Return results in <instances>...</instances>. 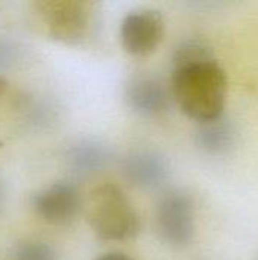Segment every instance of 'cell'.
<instances>
[{"label":"cell","instance_id":"obj_4","mask_svg":"<svg viewBox=\"0 0 258 260\" xmlns=\"http://www.w3.org/2000/svg\"><path fill=\"white\" fill-rule=\"evenodd\" d=\"M157 230L164 242L181 248L189 245L195 236V203L182 189L166 192L155 209Z\"/></svg>","mask_w":258,"mask_h":260},{"label":"cell","instance_id":"obj_13","mask_svg":"<svg viewBox=\"0 0 258 260\" xmlns=\"http://www.w3.org/2000/svg\"><path fill=\"white\" fill-rule=\"evenodd\" d=\"M96 260H137L125 253H119V251H113V253H106V254H102L99 256Z\"/></svg>","mask_w":258,"mask_h":260},{"label":"cell","instance_id":"obj_6","mask_svg":"<svg viewBox=\"0 0 258 260\" xmlns=\"http://www.w3.org/2000/svg\"><path fill=\"white\" fill-rule=\"evenodd\" d=\"M164 17L158 9L143 8L129 12L120 24L122 47L134 56H148L164 37Z\"/></svg>","mask_w":258,"mask_h":260},{"label":"cell","instance_id":"obj_10","mask_svg":"<svg viewBox=\"0 0 258 260\" xmlns=\"http://www.w3.org/2000/svg\"><path fill=\"white\" fill-rule=\"evenodd\" d=\"M236 140V131L231 122L224 117L199 123L196 133L198 145L208 154H225L230 151Z\"/></svg>","mask_w":258,"mask_h":260},{"label":"cell","instance_id":"obj_14","mask_svg":"<svg viewBox=\"0 0 258 260\" xmlns=\"http://www.w3.org/2000/svg\"><path fill=\"white\" fill-rule=\"evenodd\" d=\"M8 88H9V82H8V79H6L3 75H0V98L6 94Z\"/></svg>","mask_w":258,"mask_h":260},{"label":"cell","instance_id":"obj_8","mask_svg":"<svg viewBox=\"0 0 258 260\" xmlns=\"http://www.w3.org/2000/svg\"><path fill=\"white\" fill-rule=\"evenodd\" d=\"M169 161L157 151H134L122 160L123 178L140 189H157L169 178Z\"/></svg>","mask_w":258,"mask_h":260},{"label":"cell","instance_id":"obj_12","mask_svg":"<svg viewBox=\"0 0 258 260\" xmlns=\"http://www.w3.org/2000/svg\"><path fill=\"white\" fill-rule=\"evenodd\" d=\"M12 260H59L53 247L41 241H26L14 248Z\"/></svg>","mask_w":258,"mask_h":260},{"label":"cell","instance_id":"obj_3","mask_svg":"<svg viewBox=\"0 0 258 260\" xmlns=\"http://www.w3.org/2000/svg\"><path fill=\"white\" fill-rule=\"evenodd\" d=\"M33 12L47 37L64 44L87 41L96 26L93 5L82 0H41Z\"/></svg>","mask_w":258,"mask_h":260},{"label":"cell","instance_id":"obj_7","mask_svg":"<svg viewBox=\"0 0 258 260\" xmlns=\"http://www.w3.org/2000/svg\"><path fill=\"white\" fill-rule=\"evenodd\" d=\"M125 99L135 113L146 117L166 114L173 101L170 85L154 75L134 76L126 84Z\"/></svg>","mask_w":258,"mask_h":260},{"label":"cell","instance_id":"obj_2","mask_svg":"<svg viewBox=\"0 0 258 260\" xmlns=\"http://www.w3.org/2000/svg\"><path fill=\"white\" fill-rule=\"evenodd\" d=\"M85 216L93 233L108 242H126L140 233V216L116 184L105 183L94 187L84 201Z\"/></svg>","mask_w":258,"mask_h":260},{"label":"cell","instance_id":"obj_5","mask_svg":"<svg viewBox=\"0 0 258 260\" xmlns=\"http://www.w3.org/2000/svg\"><path fill=\"white\" fill-rule=\"evenodd\" d=\"M32 210L46 224L65 227L76 221L84 209V198L76 184L58 181L35 192L30 198Z\"/></svg>","mask_w":258,"mask_h":260},{"label":"cell","instance_id":"obj_1","mask_svg":"<svg viewBox=\"0 0 258 260\" xmlns=\"http://www.w3.org/2000/svg\"><path fill=\"white\" fill-rule=\"evenodd\" d=\"M227 90V73L214 58L176 67L172 72V98L181 111L198 123L222 117Z\"/></svg>","mask_w":258,"mask_h":260},{"label":"cell","instance_id":"obj_11","mask_svg":"<svg viewBox=\"0 0 258 260\" xmlns=\"http://www.w3.org/2000/svg\"><path fill=\"white\" fill-rule=\"evenodd\" d=\"M213 58H214V55L211 52V47L205 41L192 38V40L181 43L176 47L173 58H172V64H173V69H176V67L196 64V62L213 59Z\"/></svg>","mask_w":258,"mask_h":260},{"label":"cell","instance_id":"obj_15","mask_svg":"<svg viewBox=\"0 0 258 260\" xmlns=\"http://www.w3.org/2000/svg\"><path fill=\"white\" fill-rule=\"evenodd\" d=\"M0 201H2V186H0Z\"/></svg>","mask_w":258,"mask_h":260},{"label":"cell","instance_id":"obj_9","mask_svg":"<svg viewBox=\"0 0 258 260\" xmlns=\"http://www.w3.org/2000/svg\"><path fill=\"white\" fill-rule=\"evenodd\" d=\"M111 161V151L97 140H82L67 152V165L78 177H91L103 171Z\"/></svg>","mask_w":258,"mask_h":260}]
</instances>
